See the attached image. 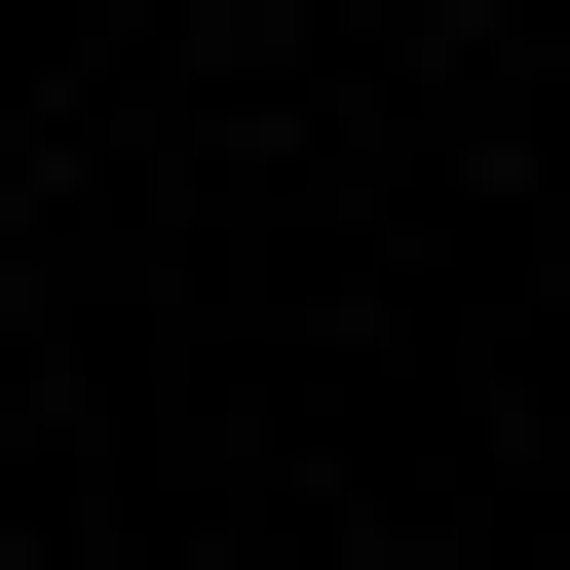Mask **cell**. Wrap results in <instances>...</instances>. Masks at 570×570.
<instances>
[]
</instances>
